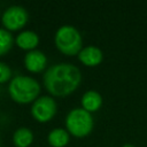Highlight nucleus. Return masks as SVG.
I'll list each match as a JSON object with an SVG mask.
<instances>
[{
  "instance_id": "1",
  "label": "nucleus",
  "mask_w": 147,
  "mask_h": 147,
  "mask_svg": "<svg viewBox=\"0 0 147 147\" xmlns=\"http://www.w3.org/2000/svg\"><path fill=\"white\" fill-rule=\"evenodd\" d=\"M82 72L78 67L60 62L46 69L42 76L44 86L51 96L63 98L74 93L82 83Z\"/></svg>"
},
{
  "instance_id": "2",
  "label": "nucleus",
  "mask_w": 147,
  "mask_h": 147,
  "mask_svg": "<svg viewBox=\"0 0 147 147\" xmlns=\"http://www.w3.org/2000/svg\"><path fill=\"white\" fill-rule=\"evenodd\" d=\"M8 92L10 98L17 103H30L39 98L40 84L30 76H15L9 85Z\"/></svg>"
},
{
  "instance_id": "3",
  "label": "nucleus",
  "mask_w": 147,
  "mask_h": 147,
  "mask_svg": "<svg viewBox=\"0 0 147 147\" xmlns=\"http://www.w3.org/2000/svg\"><path fill=\"white\" fill-rule=\"evenodd\" d=\"M54 42L59 52L67 56L78 55L83 48V38L79 30L70 24L61 25L56 30Z\"/></svg>"
},
{
  "instance_id": "4",
  "label": "nucleus",
  "mask_w": 147,
  "mask_h": 147,
  "mask_svg": "<svg viewBox=\"0 0 147 147\" xmlns=\"http://www.w3.org/2000/svg\"><path fill=\"white\" fill-rule=\"evenodd\" d=\"M94 126V119L91 113L82 107L72 108L65 116V130L75 138H84L88 136Z\"/></svg>"
},
{
  "instance_id": "5",
  "label": "nucleus",
  "mask_w": 147,
  "mask_h": 147,
  "mask_svg": "<svg viewBox=\"0 0 147 147\" xmlns=\"http://www.w3.org/2000/svg\"><path fill=\"white\" fill-rule=\"evenodd\" d=\"M57 111V105L53 96L41 95L37 98L31 106V115L39 123H46L53 119Z\"/></svg>"
},
{
  "instance_id": "6",
  "label": "nucleus",
  "mask_w": 147,
  "mask_h": 147,
  "mask_svg": "<svg viewBox=\"0 0 147 147\" xmlns=\"http://www.w3.org/2000/svg\"><path fill=\"white\" fill-rule=\"evenodd\" d=\"M29 15L28 11L21 6H10L8 7L1 17L2 25L7 31H17L21 30L28 22Z\"/></svg>"
},
{
  "instance_id": "7",
  "label": "nucleus",
  "mask_w": 147,
  "mask_h": 147,
  "mask_svg": "<svg viewBox=\"0 0 147 147\" xmlns=\"http://www.w3.org/2000/svg\"><path fill=\"white\" fill-rule=\"evenodd\" d=\"M77 57L79 62L86 67H96L102 62L103 53L98 46L88 45V46H84L80 49Z\"/></svg>"
},
{
  "instance_id": "8",
  "label": "nucleus",
  "mask_w": 147,
  "mask_h": 147,
  "mask_svg": "<svg viewBox=\"0 0 147 147\" xmlns=\"http://www.w3.org/2000/svg\"><path fill=\"white\" fill-rule=\"evenodd\" d=\"M47 65V57L46 55L38 49L30 51L24 56V67L30 72H41L45 70Z\"/></svg>"
},
{
  "instance_id": "9",
  "label": "nucleus",
  "mask_w": 147,
  "mask_h": 147,
  "mask_svg": "<svg viewBox=\"0 0 147 147\" xmlns=\"http://www.w3.org/2000/svg\"><path fill=\"white\" fill-rule=\"evenodd\" d=\"M102 96L101 94L95 90H88L86 91L80 99L82 108L85 109L88 113H95L98 111L102 106Z\"/></svg>"
},
{
  "instance_id": "10",
  "label": "nucleus",
  "mask_w": 147,
  "mask_h": 147,
  "mask_svg": "<svg viewBox=\"0 0 147 147\" xmlns=\"http://www.w3.org/2000/svg\"><path fill=\"white\" fill-rule=\"evenodd\" d=\"M15 42L20 48L30 52V51L36 49V47L38 46L39 36L31 30H25L18 33V36L15 39Z\"/></svg>"
},
{
  "instance_id": "11",
  "label": "nucleus",
  "mask_w": 147,
  "mask_h": 147,
  "mask_svg": "<svg viewBox=\"0 0 147 147\" xmlns=\"http://www.w3.org/2000/svg\"><path fill=\"white\" fill-rule=\"evenodd\" d=\"M47 141L52 147H65L70 141V134L63 127H55L49 131Z\"/></svg>"
},
{
  "instance_id": "12",
  "label": "nucleus",
  "mask_w": 147,
  "mask_h": 147,
  "mask_svg": "<svg viewBox=\"0 0 147 147\" xmlns=\"http://www.w3.org/2000/svg\"><path fill=\"white\" fill-rule=\"evenodd\" d=\"M33 141V133L28 127H18L13 134L15 147H29Z\"/></svg>"
},
{
  "instance_id": "13",
  "label": "nucleus",
  "mask_w": 147,
  "mask_h": 147,
  "mask_svg": "<svg viewBox=\"0 0 147 147\" xmlns=\"http://www.w3.org/2000/svg\"><path fill=\"white\" fill-rule=\"evenodd\" d=\"M14 38L6 29H0V56L8 53L13 46Z\"/></svg>"
},
{
  "instance_id": "14",
  "label": "nucleus",
  "mask_w": 147,
  "mask_h": 147,
  "mask_svg": "<svg viewBox=\"0 0 147 147\" xmlns=\"http://www.w3.org/2000/svg\"><path fill=\"white\" fill-rule=\"evenodd\" d=\"M11 77V69L3 62H0V84L6 83Z\"/></svg>"
},
{
  "instance_id": "15",
  "label": "nucleus",
  "mask_w": 147,
  "mask_h": 147,
  "mask_svg": "<svg viewBox=\"0 0 147 147\" xmlns=\"http://www.w3.org/2000/svg\"><path fill=\"white\" fill-rule=\"evenodd\" d=\"M122 147H136L133 144H130V142H126V144H124Z\"/></svg>"
}]
</instances>
